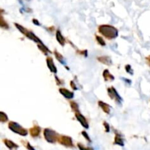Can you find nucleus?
<instances>
[{
	"label": "nucleus",
	"instance_id": "nucleus-1",
	"mask_svg": "<svg viewBox=\"0 0 150 150\" xmlns=\"http://www.w3.org/2000/svg\"><path fill=\"white\" fill-rule=\"evenodd\" d=\"M98 32L106 39L114 40L118 37V30L114 26L108 24H103L98 27Z\"/></svg>",
	"mask_w": 150,
	"mask_h": 150
},
{
	"label": "nucleus",
	"instance_id": "nucleus-2",
	"mask_svg": "<svg viewBox=\"0 0 150 150\" xmlns=\"http://www.w3.org/2000/svg\"><path fill=\"white\" fill-rule=\"evenodd\" d=\"M14 25H15V26H16V27L17 28V29H18V30L20 31V32H21L23 35H25V36H26L27 38H29V40H31L37 42L38 44L42 42V41L40 40V38H38V37H37L36 35H35V34L32 32V31L28 30V29H26V28H25L24 26H21V25L18 24V23H15Z\"/></svg>",
	"mask_w": 150,
	"mask_h": 150
},
{
	"label": "nucleus",
	"instance_id": "nucleus-3",
	"mask_svg": "<svg viewBox=\"0 0 150 150\" xmlns=\"http://www.w3.org/2000/svg\"><path fill=\"white\" fill-rule=\"evenodd\" d=\"M8 128L13 133L18 134L21 136H26L28 135V130L22 127L16 122L11 121L8 123Z\"/></svg>",
	"mask_w": 150,
	"mask_h": 150
},
{
	"label": "nucleus",
	"instance_id": "nucleus-4",
	"mask_svg": "<svg viewBox=\"0 0 150 150\" xmlns=\"http://www.w3.org/2000/svg\"><path fill=\"white\" fill-rule=\"evenodd\" d=\"M43 136L45 140L48 142V143L54 144L56 142L58 141V138L59 135L54 130L50 128H45L43 131Z\"/></svg>",
	"mask_w": 150,
	"mask_h": 150
},
{
	"label": "nucleus",
	"instance_id": "nucleus-5",
	"mask_svg": "<svg viewBox=\"0 0 150 150\" xmlns=\"http://www.w3.org/2000/svg\"><path fill=\"white\" fill-rule=\"evenodd\" d=\"M108 96L110 97V98L114 100H115V102L118 104H121L122 102V99L120 97V95H119V93L117 92V91L116 90L114 86H111V87H109L108 89Z\"/></svg>",
	"mask_w": 150,
	"mask_h": 150
},
{
	"label": "nucleus",
	"instance_id": "nucleus-6",
	"mask_svg": "<svg viewBox=\"0 0 150 150\" xmlns=\"http://www.w3.org/2000/svg\"><path fill=\"white\" fill-rule=\"evenodd\" d=\"M57 142L60 144L63 145V146H67V147H73V143L72 138L70 136H59L58 138V141Z\"/></svg>",
	"mask_w": 150,
	"mask_h": 150
},
{
	"label": "nucleus",
	"instance_id": "nucleus-7",
	"mask_svg": "<svg viewBox=\"0 0 150 150\" xmlns=\"http://www.w3.org/2000/svg\"><path fill=\"white\" fill-rule=\"evenodd\" d=\"M76 118L80 122V124L81 125L83 128L89 129V123H88V121L84 116L82 115L80 112H78L76 113Z\"/></svg>",
	"mask_w": 150,
	"mask_h": 150
},
{
	"label": "nucleus",
	"instance_id": "nucleus-8",
	"mask_svg": "<svg viewBox=\"0 0 150 150\" xmlns=\"http://www.w3.org/2000/svg\"><path fill=\"white\" fill-rule=\"evenodd\" d=\"M60 94L64 97V98L67 100H71L74 98V93L73 92H70V90H68L67 89L65 88H59V89Z\"/></svg>",
	"mask_w": 150,
	"mask_h": 150
},
{
	"label": "nucleus",
	"instance_id": "nucleus-9",
	"mask_svg": "<svg viewBox=\"0 0 150 150\" xmlns=\"http://www.w3.org/2000/svg\"><path fill=\"white\" fill-rule=\"evenodd\" d=\"M46 63L47 66H48V69L50 70V71L53 73H57V68L56 67L55 64L54 62V60H53L52 57H48L46 58Z\"/></svg>",
	"mask_w": 150,
	"mask_h": 150
},
{
	"label": "nucleus",
	"instance_id": "nucleus-10",
	"mask_svg": "<svg viewBox=\"0 0 150 150\" xmlns=\"http://www.w3.org/2000/svg\"><path fill=\"white\" fill-rule=\"evenodd\" d=\"M41 133V128L38 125H35L29 129V133L33 138H37L40 136Z\"/></svg>",
	"mask_w": 150,
	"mask_h": 150
},
{
	"label": "nucleus",
	"instance_id": "nucleus-11",
	"mask_svg": "<svg viewBox=\"0 0 150 150\" xmlns=\"http://www.w3.org/2000/svg\"><path fill=\"white\" fill-rule=\"evenodd\" d=\"M56 38H57V40L62 46H64V44H65L66 40H65V38H64V36L62 35V34L61 31L60 30H57V32H56Z\"/></svg>",
	"mask_w": 150,
	"mask_h": 150
},
{
	"label": "nucleus",
	"instance_id": "nucleus-12",
	"mask_svg": "<svg viewBox=\"0 0 150 150\" xmlns=\"http://www.w3.org/2000/svg\"><path fill=\"white\" fill-rule=\"evenodd\" d=\"M98 105L101 108V109L103 111L104 113L107 114H109L111 112V106L106 103H104L103 101H99L98 102Z\"/></svg>",
	"mask_w": 150,
	"mask_h": 150
},
{
	"label": "nucleus",
	"instance_id": "nucleus-13",
	"mask_svg": "<svg viewBox=\"0 0 150 150\" xmlns=\"http://www.w3.org/2000/svg\"><path fill=\"white\" fill-rule=\"evenodd\" d=\"M98 60L100 63L103 64H106V65H111L112 64V61H111V58L108 56H102V57H98Z\"/></svg>",
	"mask_w": 150,
	"mask_h": 150
},
{
	"label": "nucleus",
	"instance_id": "nucleus-14",
	"mask_svg": "<svg viewBox=\"0 0 150 150\" xmlns=\"http://www.w3.org/2000/svg\"><path fill=\"white\" fill-rule=\"evenodd\" d=\"M114 144L119 145L120 146H124V140L122 139V136L119 133H115V139H114Z\"/></svg>",
	"mask_w": 150,
	"mask_h": 150
},
{
	"label": "nucleus",
	"instance_id": "nucleus-15",
	"mask_svg": "<svg viewBox=\"0 0 150 150\" xmlns=\"http://www.w3.org/2000/svg\"><path fill=\"white\" fill-rule=\"evenodd\" d=\"M103 79L105 81H112L114 80V77L112 74L109 72V70L108 69H105V70L103 73Z\"/></svg>",
	"mask_w": 150,
	"mask_h": 150
},
{
	"label": "nucleus",
	"instance_id": "nucleus-16",
	"mask_svg": "<svg viewBox=\"0 0 150 150\" xmlns=\"http://www.w3.org/2000/svg\"><path fill=\"white\" fill-rule=\"evenodd\" d=\"M3 142H4V144L6 145V146H7L9 149L12 150V149H17V148H18V146L16 144H15L14 142H12V141L9 140V139H4V140H3Z\"/></svg>",
	"mask_w": 150,
	"mask_h": 150
},
{
	"label": "nucleus",
	"instance_id": "nucleus-17",
	"mask_svg": "<svg viewBox=\"0 0 150 150\" xmlns=\"http://www.w3.org/2000/svg\"><path fill=\"white\" fill-rule=\"evenodd\" d=\"M38 48H39V49L40 50V51H42V53H43V54H45V55H48V54H51V51L48 49V47L45 46V45H44L42 42L38 43Z\"/></svg>",
	"mask_w": 150,
	"mask_h": 150
},
{
	"label": "nucleus",
	"instance_id": "nucleus-18",
	"mask_svg": "<svg viewBox=\"0 0 150 150\" xmlns=\"http://www.w3.org/2000/svg\"><path fill=\"white\" fill-rule=\"evenodd\" d=\"M54 55H55V57L57 58V59L58 60V61L61 64H65V61H64V57H63V56L62 55V54H60L59 52H58L57 50H55V51H54Z\"/></svg>",
	"mask_w": 150,
	"mask_h": 150
},
{
	"label": "nucleus",
	"instance_id": "nucleus-19",
	"mask_svg": "<svg viewBox=\"0 0 150 150\" xmlns=\"http://www.w3.org/2000/svg\"><path fill=\"white\" fill-rule=\"evenodd\" d=\"M70 107H71L72 111H74L75 113L79 112V107L77 103L75 102V101H71V102L70 103Z\"/></svg>",
	"mask_w": 150,
	"mask_h": 150
},
{
	"label": "nucleus",
	"instance_id": "nucleus-20",
	"mask_svg": "<svg viewBox=\"0 0 150 150\" xmlns=\"http://www.w3.org/2000/svg\"><path fill=\"white\" fill-rule=\"evenodd\" d=\"M0 26H1L2 29H8L9 26L7 24V23L6 22V21H4V17H3L2 15H1V20H0Z\"/></svg>",
	"mask_w": 150,
	"mask_h": 150
},
{
	"label": "nucleus",
	"instance_id": "nucleus-21",
	"mask_svg": "<svg viewBox=\"0 0 150 150\" xmlns=\"http://www.w3.org/2000/svg\"><path fill=\"white\" fill-rule=\"evenodd\" d=\"M95 38H96L97 42H98V43H99L100 45H101V46H105V45H106V43H105V40H104L103 39L102 37L99 36V35H96V36H95Z\"/></svg>",
	"mask_w": 150,
	"mask_h": 150
},
{
	"label": "nucleus",
	"instance_id": "nucleus-22",
	"mask_svg": "<svg viewBox=\"0 0 150 150\" xmlns=\"http://www.w3.org/2000/svg\"><path fill=\"white\" fill-rule=\"evenodd\" d=\"M1 115H0V122L1 123H4L6 122H7L8 120V117H7V115L3 111H1Z\"/></svg>",
	"mask_w": 150,
	"mask_h": 150
},
{
	"label": "nucleus",
	"instance_id": "nucleus-23",
	"mask_svg": "<svg viewBox=\"0 0 150 150\" xmlns=\"http://www.w3.org/2000/svg\"><path fill=\"white\" fill-rule=\"evenodd\" d=\"M21 142L23 143V145H25V146H26V149H29V150H35V148H34L33 146L31 145V144L29 143V142H23V141H22Z\"/></svg>",
	"mask_w": 150,
	"mask_h": 150
},
{
	"label": "nucleus",
	"instance_id": "nucleus-24",
	"mask_svg": "<svg viewBox=\"0 0 150 150\" xmlns=\"http://www.w3.org/2000/svg\"><path fill=\"white\" fill-rule=\"evenodd\" d=\"M125 70L127 73H129L130 75H133V70L132 69L131 66L130 64H127L125 66Z\"/></svg>",
	"mask_w": 150,
	"mask_h": 150
},
{
	"label": "nucleus",
	"instance_id": "nucleus-25",
	"mask_svg": "<svg viewBox=\"0 0 150 150\" xmlns=\"http://www.w3.org/2000/svg\"><path fill=\"white\" fill-rule=\"evenodd\" d=\"M78 147H79V149L80 150H94L91 147H86V146H84L83 144H81L80 143L78 144Z\"/></svg>",
	"mask_w": 150,
	"mask_h": 150
},
{
	"label": "nucleus",
	"instance_id": "nucleus-26",
	"mask_svg": "<svg viewBox=\"0 0 150 150\" xmlns=\"http://www.w3.org/2000/svg\"><path fill=\"white\" fill-rule=\"evenodd\" d=\"M81 134H82V136H83V137H84L85 139H86V141H88V142H90V143H91V142H92V141H91L90 138H89V136H88L87 133H86V131H82Z\"/></svg>",
	"mask_w": 150,
	"mask_h": 150
},
{
	"label": "nucleus",
	"instance_id": "nucleus-27",
	"mask_svg": "<svg viewBox=\"0 0 150 150\" xmlns=\"http://www.w3.org/2000/svg\"><path fill=\"white\" fill-rule=\"evenodd\" d=\"M103 125H104V127H105V132L108 133V132L110 131V125H108V123L106 122H103Z\"/></svg>",
	"mask_w": 150,
	"mask_h": 150
},
{
	"label": "nucleus",
	"instance_id": "nucleus-28",
	"mask_svg": "<svg viewBox=\"0 0 150 150\" xmlns=\"http://www.w3.org/2000/svg\"><path fill=\"white\" fill-rule=\"evenodd\" d=\"M70 86L72 87V89H74V90H77V89H78L77 86H76V84L75 83L74 81H70Z\"/></svg>",
	"mask_w": 150,
	"mask_h": 150
},
{
	"label": "nucleus",
	"instance_id": "nucleus-29",
	"mask_svg": "<svg viewBox=\"0 0 150 150\" xmlns=\"http://www.w3.org/2000/svg\"><path fill=\"white\" fill-rule=\"evenodd\" d=\"M145 59H146V64H147V65L149 66V67H150V55L148 56V57H146Z\"/></svg>",
	"mask_w": 150,
	"mask_h": 150
},
{
	"label": "nucleus",
	"instance_id": "nucleus-30",
	"mask_svg": "<svg viewBox=\"0 0 150 150\" xmlns=\"http://www.w3.org/2000/svg\"><path fill=\"white\" fill-rule=\"evenodd\" d=\"M32 22H33L34 24L38 25V26H40V23H39V21H38L37 20V19H35V18H34L33 20H32Z\"/></svg>",
	"mask_w": 150,
	"mask_h": 150
},
{
	"label": "nucleus",
	"instance_id": "nucleus-31",
	"mask_svg": "<svg viewBox=\"0 0 150 150\" xmlns=\"http://www.w3.org/2000/svg\"><path fill=\"white\" fill-rule=\"evenodd\" d=\"M55 79H56V80H57V84H58V85H61L62 84V82H60V80H59V79H58V78H57V76H56V77H55Z\"/></svg>",
	"mask_w": 150,
	"mask_h": 150
}]
</instances>
